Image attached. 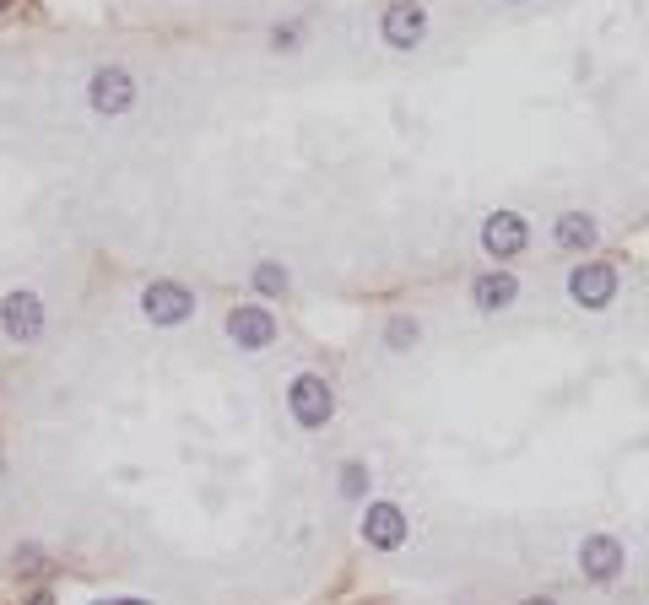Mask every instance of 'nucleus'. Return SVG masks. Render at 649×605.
I'll use <instances>...</instances> for the list:
<instances>
[{"label": "nucleus", "instance_id": "obj_1", "mask_svg": "<svg viewBox=\"0 0 649 605\" xmlns=\"http://www.w3.org/2000/svg\"><path fill=\"white\" fill-rule=\"evenodd\" d=\"M568 298L579 308H590V314H601V308L617 303V265L606 260H579L574 271H568Z\"/></svg>", "mask_w": 649, "mask_h": 605}, {"label": "nucleus", "instance_id": "obj_2", "mask_svg": "<svg viewBox=\"0 0 649 605\" xmlns=\"http://www.w3.org/2000/svg\"><path fill=\"white\" fill-rule=\"evenodd\" d=\"M622 568H628V551H622L617 535H585L579 541V573L590 584H617Z\"/></svg>", "mask_w": 649, "mask_h": 605}, {"label": "nucleus", "instance_id": "obj_3", "mask_svg": "<svg viewBox=\"0 0 649 605\" xmlns=\"http://www.w3.org/2000/svg\"><path fill=\"white\" fill-rule=\"evenodd\" d=\"M141 314H147L152 325H184V319L195 314V292L179 287V281H147V292H141Z\"/></svg>", "mask_w": 649, "mask_h": 605}, {"label": "nucleus", "instance_id": "obj_4", "mask_svg": "<svg viewBox=\"0 0 649 605\" xmlns=\"http://www.w3.org/2000/svg\"><path fill=\"white\" fill-rule=\"evenodd\" d=\"M287 406H293L298 427H325L330 411H336V395H330V384L320 373H298L293 389H287Z\"/></svg>", "mask_w": 649, "mask_h": 605}, {"label": "nucleus", "instance_id": "obj_5", "mask_svg": "<svg viewBox=\"0 0 649 605\" xmlns=\"http://www.w3.org/2000/svg\"><path fill=\"white\" fill-rule=\"evenodd\" d=\"M379 33H384V44H390V49H417L422 33H428V11H422V0H390Z\"/></svg>", "mask_w": 649, "mask_h": 605}, {"label": "nucleus", "instance_id": "obj_6", "mask_svg": "<svg viewBox=\"0 0 649 605\" xmlns=\"http://www.w3.org/2000/svg\"><path fill=\"white\" fill-rule=\"evenodd\" d=\"M87 103L98 114H125L130 103H136V76H130L125 65H103V71H92Z\"/></svg>", "mask_w": 649, "mask_h": 605}, {"label": "nucleus", "instance_id": "obj_7", "mask_svg": "<svg viewBox=\"0 0 649 605\" xmlns=\"http://www.w3.org/2000/svg\"><path fill=\"white\" fill-rule=\"evenodd\" d=\"M525 244H531V222H525L520 211H493V217L482 222V249L493 254V260H514Z\"/></svg>", "mask_w": 649, "mask_h": 605}, {"label": "nucleus", "instance_id": "obj_8", "mask_svg": "<svg viewBox=\"0 0 649 605\" xmlns=\"http://www.w3.org/2000/svg\"><path fill=\"white\" fill-rule=\"evenodd\" d=\"M228 335L233 346H244V352H266V346L276 341V314L260 303H238L228 314Z\"/></svg>", "mask_w": 649, "mask_h": 605}, {"label": "nucleus", "instance_id": "obj_9", "mask_svg": "<svg viewBox=\"0 0 649 605\" xmlns=\"http://www.w3.org/2000/svg\"><path fill=\"white\" fill-rule=\"evenodd\" d=\"M0 330H6L11 341H38V330H44V303H38V292H6V303H0Z\"/></svg>", "mask_w": 649, "mask_h": 605}, {"label": "nucleus", "instance_id": "obj_10", "mask_svg": "<svg viewBox=\"0 0 649 605\" xmlns=\"http://www.w3.org/2000/svg\"><path fill=\"white\" fill-rule=\"evenodd\" d=\"M406 514L395 503H368L363 508V541L374 546V551H395V546H406Z\"/></svg>", "mask_w": 649, "mask_h": 605}, {"label": "nucleus", "instance_id": "obj_11", "mask_svg": "<svg viewBox=\"0 0 649 605\" xmlns=\"http://www.w3.org/2000/svg\"><path fill=\"white\" fill-rule=\"evenodd\" d=\"M552 244L563 254H585V249L601 244V222L585 217V211H563V217L552 222Z\"/></svg>", "mask_w": 649, "mask_h": 605}, {"label": "nucleus", "instance_id": "obj_12", "mask_svg": "<svg viewBox=\"0 0 649 605\" xmlns=\"http://www.w3.org/2000/svg\"><path fill=\"white\" fill-rule=\"evenodd\" d=\"M471 298L482 314H498V308H509L514 298H520V281H514L509 271H482L471 281Z\"/></svg>", "mask_w": 649, "mask_h": 605}, {"label": "nucleus", "instance_id": "obj_13", "mask_svg": "<svg viewBox=\"0 0 649 605\" xmlns=\"http://www.w3.org/2000/svg\"><path fill=\"white\" fill-rule=\"evenodd\" d=\"M417 335H422V330H417V319H406V314H401V319H390L384 341H390L395 352H412V346H417Z\"/></svg>", "mask_w": 649, "mask_h": 605}, {"label": "nucleus", "instance_id": "obj_14", "mask_svg": "<svg viewBox=\"0 0 649 605\" xmlns=\"http://www.w3.org/2000/svg\"><path fill=\"white\" fill-rule=\"evenodd\" d=\"M255 287L266 292V298H276V292H287V271L276 260H266V265H255Z\"/></svg>", "mask_w": 649, "mask_h": 605}, {"label": "nucleus", "instance_id": "obj_15", "mask_svg": "<svg viewBox=\"0 0 649 605\" xmlns=\"http://www.w3.org/2000/svg\"><path fill=\"white\" fill-rule=\"evenodd\" d=\"M368 492V470L363 465H341V497H363Z\"/></svg>", "mask_w": 649, "mask_h": 605}, {"label": "nucleus", "instance_id": "obj_16", "mask_svg": "<svg viewBox=\"0 0 649 605\" xmlns=\"http://www.w3.org/2000/svg\"><path fill=\"white\" fill-rule=\"evenodd\" d=\"M520 605H558V600H552V595H525Z\"/></svg>", "mask_w": 649, "mask_h": 605}, {"label": "nucleus", "instance_id": "obj_17", "mask_svg": "<svg viewBox=\"0 0 649 605\" xmlns=\"http://www.w3.org/2000/svg\"><path fill=\"white\" fill-rule=\"evenodd\" d=\"M28 605H55V595H49V589H38V595H33Z\"/></svg>", "mask_w": 649, "mask_h": 605}, {"label": "nucleus", "instance_id": "obj_18", "mask_svg": "<svg viewBox=\"0 0 649 605\" xmlns=\"http://www.w3.org/2000/svg\"><path fill=\"white\" fill-rule=\"evenodd\" d=\"M103 605H152V600H103Z\"/></svg>", "mask_w": 649, "mask_h": 605}, {"label": "nucleus", "instance_id": "obj_19", "mask_svg": "<svg viewBox=\"0 0 649 605\" xmlns=\"http://www.w3.org/2000/svg\"><path fill=\"white\" fill-rule=\"evenodd\" d=\"M0 6H6V0H0Z\"/></svg>", "mask_w": 649, "mask_h": 605}]
</instances>
